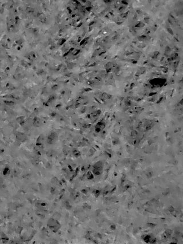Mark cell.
Returning <instances> with one entry per match:
<instances>
[{"label": "cell", "instance_id": "1", "mask_svg": "<svg viewBox=\"0 0 183 244\" xmlns=\"http://www.w3.org/2000/svg\"><path fill=\"white\" fill-rule=\"evenodd\" d=\"M48 226L49 229L54 233L57 232V230H58V229L60 228V225L59 224V222H57L56 220L53 219H50L49 220L48 223Z\"/></svg>", "mask_w": 183, "mask_h": 244}]
</instances>
